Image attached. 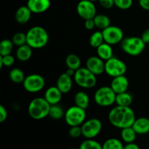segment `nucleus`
<instances>
[{"label":"nucleus","instance_id":"27","mask_svg":"<svg viewBox=\"0 0 149 149\" xmlns=\"http://www.w3.org/2000/svg\"><path fill=\"white\" fill-rule=\"evenodd\" d=\"M81 59L76 54H69L65 58V65L68 68L77 71L81 68Z\"/></svg>","mask_w":149,"mask_h":149},{"label":"nucleus","instance_id":"32","mask_svg":"<svg viewBox=\"0 0 149 149\" xmlns=\"http://www.w3.org/2000/svg\"><path fill=\"white\" fill-rule=\"evenodd\" d=\"M79 149H103V146L98 141L94 139H86L81 142Z\"/></svg>","mask_w":149,"mask_h":149},{"label":"nucleus","instance_id":"37","mask_svg":"<svg viewBox=\"0 0 149 149\" xmlns=\"http://www.w3.org/2000/svg\"><path fill=\"white\" fill-rule=\"evenodd\" d=\"M98 2L100 5L104 9L112 8L114 5V0H98Z\"/></svg>","mask_w":149,"mask_h":149},{"label":"nucleus","instance_id":"43","mask_svg":"<svg viewBox=\"0 0 149 149\" xmlns=\"http://www.w3.org/2000/svg\"><path fill=\"white\" fill-rule=\"evenodd\" d=\"M75 70H74V69H71V68H67V70H66V71H65V73H66L67 74H68V75H69V76H71V77H74V74H75Z\"/></svg>","mask_w":149,"mask_h":149},{"label":"nucleus","instance_id":"45","mask_svg":"<svg viewBox=\"0 0 149 149\" xmlns=\"http://www.w3.org/2000/svg\"><path fill=\"white\" fill-rule=\"evenodd\" d=\"M69 149H79V148H69Z\"/></svg>","mask_w":149,"mask_h":149},{"label":"nucleus","instance_id":"7","mask_svg":"<svg viewBox=\"0 0 149 149\" xmlns=\"http://www.w3.org/2000/svg\"><path fill=\"white\" fill-rule=\"evenodd\" d=\"M87 113L84 109L74 106L68 108L65 112L64 119L67 125L70 127L81 126L86 120Z\"/></svg>","mask_w":149,"mask_h":149},{"label":"nucleus","instance_id":"28","mask_svg":"<svg viewBox=\"0 0 149 149\" xmlns=\"http://www.w3.org/2000/svg\"><path fill=\"white\" fill-rule=\"evenodd\" d=\"M103 42H105L102 31H96L93 32L89 39L90 45L92 47L95 48V49L98 47L100 45H101Z\"/></svg>","mask_w":149,"mask_h":149},{"label":"nucleus","instance_id":"25","mask_svg":"<svg viewBox=\"0 0 149 149\" xmlns=\"http://www.w3.org/2000/svg\"><path fill=\"white\" fill-rule=\"evenodd\" d=\"M138 134L136 133L132 127L123 128L121 130V138L122 141L126 143L135 142Z\"/></svg>","mask_w":149,"mask_h":149},{"label":"nucleus","instance_id":"11","mask_svg":"<svg viewBox=\"0 0 149 149\" xmlns=\"http://www.w3.org/2000/svg\"><path fill=\"white\" fill-rule=\"evenodd\" d=\"M104 38V42L111 45L120 44L123 40L124 32L121 28L116 26H109L102 31Z\"/></svg>","mask_w":149,"mask_h":149},{"label":"nucleus","instance_id":"14","mask_svg":"<svg viewBox=\"0 0 149 149\" xmlns=\"http://www.w3.org/2000/svg\"><path fill=\"white\" fill-rule=\"evenodd\" d=\"M26 5L32 13L41 14L47 11L51 6L50 0H28Z\"/></svg>","mask_w":149,"mask_h":149},{"label":"nucleus","instance_id":"23","mask_svg":"<svg viewBox=\"0 0 149 149\" xmlns=\"http://www.w3.org/2000/svg\"><path fill=\"white\" fill-rule=\"evenodd\" d=\"M133 101V97L127 91L116 94L115 104L120 106H130Z\"/></svg>","mask_w":149,"mask_h":149},{"label":"nucleus","instance_id":"34","mask_svg":"<svg viewBox=\"0 0 149 149\" xmlns=\"http://www.w3.org/2000/svg\"><path fill=\"white\" fill-rule=\"evenodd\" d=\"M15 59L14 56H13L11 54L4 55V56L0 55V68H2L3 66H12L15 63Z\"/></svg>","mask_w":149,"mask_h":149},{"label":"nucleus","instance_id":"39","mask_svg":"<svg viewBox=\"0 0 149 149\" xmlns=\"http://www.w3.org/2000/svg\"><path fill=\"white\" fill-rule=\"evenodd\" d=\"M84 28L89 31L93 30L95 28H96L94 20L93 19H87V20H84Z\"/></svg>","mask_w":149,"mask_h":149},{"label":"nucleus","instance_id":"17","mask_svg":"<svg viewBox=\"0 0 149 149\" xmlns=\"http://www.w3.org/2000/svg\"><path fill=\"white\" fill-rule=\"evenodd\" d=\"M56 86L62 92L63 94H67L71 90L73 87L72 77L68 75L66 73L61 74L56 81Z\"/></svg>","mask_w":149,"mask_h":149},{"label":"nucleus","instance_id":"30","mask_svg":"<svg viewBox=\"0 0 149 149\" xmlns=\"http://www.w3.org/2000/svg\"><path fill=\"white\" fill-rule=\"evenodd\" d=\"M103 149H124L122 141L116 138H111L106 140L102 145Z\"/></svg>","mask_w":149,"mask_h":149},{"label":"nucleus","instance_id":"33","mask_svg":"<svg viewBox=\"0 0 149 149\" xmlns=\"http://www.w3.org/2000/svg\"><path fill=\"white\" fill-rule=\"evenodd\" d=\"M12 42H13L15 46L17 47L27 44V37L26 33L23 32H17L15 33L12 37Z\"/></svg>","mask_w":149,"mask_h":149},{"label":"nucleus","instance_id":"6","mask_svg":"<svg viewBox=\"0 0 149 149\" xmlns=\"http://www.w3.org/2000/svg\"><path fill=\"white\" fill-rule=\"evenodd\" d=\"M116 94L110 86H103L97 89L94 94V101L100 107H109L116 101Z\"/></svg>","mask_w":149,"mask_h":149},{"label":"nucleus","instance_id":"41","mask_svg":"<svg viewBox=\"0 0 149 149\" xmlns=\"http://www.w3.org/2000/svg\"><path fill=\"white\" fill-rule=\"evenodd\" d=\"M141 37L146 44L149 43V29H146V30H145L143 32Z\"/></svg>","mask_w":149,"mask_h":149},{"label":"nucleus","instance_id":"1","mask_svg":"<svg viewBox=\"0 0 149 149\" xmlns=\"http://www.w3.org/2000/svg\"><path fill=\"white\" fill-rule=\"evenodd\" d=\"M108 119L112 126L122 130L132 127L136 117L130 106H116L110 110Z\"/></svg>","mask_w":149,"mask_h":149},{"label":"nucleus","instance_id":"26","mask_svg":"<svg viewBox=\"0 0 149 149\" xmlns=\"http://www.w3.org/2000/svg\"><path fill=\"white\" fill-rule=\"evenodd\" d=\"M9 78L10 81L15 84H20L23 83L26 79L24 72L19 68H14L10 70L9 73Z\"/></svg>","mask_w":149,"mask_h":149},{"label":"nucleus","instance_id":"21","mask_svg":"<svg viewBox=\"0 0 149 149\" xmlns=\"http://www.w3.org/2000/svg\"><path fill=\"white\" fill-rule=\"evenodd\" d=\"M32 49L33 48L31 47L27 44L18 47L16 49L15 57L18 61H21V62L28 61L32 56V54H33Z\"/></svg>","mask_w":149,"mask_h":149},{"label":"nucleus","instance_id":"40","mask_svg":"<svg viewBox=\"0 0 149 149\" xmlns=\"http://www.w3.org/2000/svg\"><path fill=\"white\" fill-rule=\"evenodd\" d=\"M140 7L145 10H149V0H138Z\"/></svg>","mask_w":149,"mask_h":149},{"label":"nucleus","instance_id":"29","mask_svg":"<svg viewBox=\"0 0 149 149\" xmlns=\"http://www.w3.org/2000/svg\"><path fill=\"white\" fill-rule=\"evenodd\" d=\"M65 112V111H64L62 106H60V105H52L50 109H49V116L51 119H55V120H58V119H61L63 117H64Z\"/></svg>","mask_w":149,"mask_h":149},{"label":"nucleus","instance_id":"44","mask_svg":"<svg viewBox=\"0 0 149 149\" xmlns=\"http://www.w3.org/2000/svg\"><path fill=\"white\" fill-rule=\"evenodd\" d=\"M90 1H93V2H95V1H98V0H90Z\"/></svg>","mask_w":149,"mask_h":149},{"label":"nucleus","instance_id":"36","mask_svg":"<svg viewBox=\"0 0 149 149\" xmlns=\"http://www.w3.org/2000/svg\"><path fill=\"white\" fill-rule=\"evenodd\" d=\"M68 135L72 138H78L82 135L81 126L71 127L68 130Z\"/></svg>","mask_w":149,"mask_h":149},{"label":"nucleus","instance_id":"12","mask_svg":"<svg viewBox=\"0 0 149 149\" xmlns=\"http://www.w3.org/2000/svg\"><path fill=\"white\" fill-rule=\"evenodd\" d=\"M77 12L81 18L84 20L93 19L97 15V9L94 2L90 0H81L77 6Z\"/></svg>","mask_w":149,"mask_h":149},{"label":"nucleus","instance_id":"9","mask_svg":"<svg viewBox=\"0 0 149 149\" xmlns=\"http://www.w3.org/2000/svg\"><path fill=\"white\" fill-rule=\"evenodd\" d=\"M82 136L86 139H94L100 133L103 128V125L100 119L97 118H91L81 125Z\"/></svg>","mask_w":149,"mask_h":149},{"label":"nucleus","instance_id":"15","mask_svg":"<svg viewBox=\"0 0 149 149\" xmlns=\"http://www.w3.org/2000/svg\"><path fill=\"white\" fill-rule=\"evenodd\" d=\"M110 87L116 94L125 93L129 88V80L125 75L113 77L111 82Z\"/></svg>","mask_w":149,"mask_h":149},{"label":"nucleus","instance_id":"18","mask_svg":"<svg viewBox=\"0 0 149 149\" xmlns=\"http://www.w3.org/2000/svg\"><path fill=\"white\" fill-rule=\"evenodd\" d=\"M32 12L27 5L21 6L16 10L15 19L19 24H26L31 18Z\"/></svg>","mask_w":149,"mask_h":149},{"label":"nucleus","instance_id":"38","mask_svg":"<svg viewBox=\"0 0 149 149\" xmlns=\"http://www.w3.org/2000/svg\"><path fill=\"white\" fill-rule=\"evenodd\" d=\"M7 116H8V113H7V109L4 106L1 105L0 106V122L2 123L4 121H6V119H7Z\"/></svg>","mask_w":149,"mask_h":149},{"label":"nucleus","instance_id":"13","mask_svg":"<svg viewBox=\"0 0 149 149\" xmlns=\"http://www.w3.org/2000/svg\"><path fill=\"white\" fill-rule=\"evenodd\" d=\"M86 68L96 76H100L105 72V61L96 56H90L85 63Z\"/></svg>","mask_w":149,"mask_h":149},{"label":"nucleus","instance_id":"4","mask_svg":"<svg viewBox=\"0 0 149 149\" xmlns=\"http://www.w3.org/2000/svg\"><path fill=\"white\" fill-rule=\"evenodd\" d=\"M146 44L143 41L141 37L130 36L124 38L120 43L121 48L124 52L130 56H138L141 55L146 48Z\"/></svg>","mask_w":149,"mask_h":149},{"label":"nucleus","instance_id":"42","mask_svg":"<svg viewBox=\"0 0 149 149\" xmlns=\"http://www.w3.org/2000/svg\"><path fill=\"white\" fill-rule=\"evenodd\" d=\"M124 149H141L140 146L135 143H126V145L124 146Z\"/></svg>","mask_w":149,"mask_h":149},{"label":"nucleus","instance_id":"31","mask_svg":"<svg viewBox=\"0 0 149 149\" xmlns=\"http://www.w3.org/2000/svg\"><path fill=\"white\" fill-rule=\"evenodd\" d=\"M14 44L10 39H3L0 43V55L4 56V55H10L13 50Z\"/></svg>","mask_w":149,"mask_h":149},{"label":"nucleus","instance_id":"16","mask_svg":"<svg viewBox=\"0 0 149 149\" xmlns=\"http://www.w3.org/2000/svg\"><path fill=\"white\" fill-rule=\"evenodd\" d=\"M62 92L58 88L57 86L48 87L44 94V97L51 106L58 104L62 99Z\"/></svg>","mask_w":149,"mask_h":149},{"label":"nucleus","instance_id":"3","mask_svg":"<svg viewBox=\"0 0 149 149\" xmlns=\"http://www.w3.org/2000/svg\"><path fill=\"white\" fill-rule=\"evenodd\" d=\"M51 105L44 97L33 98L28 106L29 115L35 120H41L49 116Z\"/></svg>","mask_w":149,"mask_h":149},{"label":"nucleus","instance_id":"2","mask_svg":"<svg viewBox=\"0 0 149 149\" xmlns=\"http://www.w3.org/2000/svg\"><path fill=\"white\" fill-rule=\"evenodd\" d=\"M27 45L33 49H41L47 45L49 34L45 28L39 26H33L26 33Z\"/></svg>","mask_w":149,"mask_h":149},{"label":"nucleus","instance_id":"22","mask_svg":"<svg viewBox=\"0 0 149 149\" xmlns=\"http://www.w3.org/2000/svg\"><path fill=\"white\" fill-rule=\"evenodd\" d=\"M74 103L76 106L84 109H88L90 103V99L88 94L84 91H79L74 95Z\"/></svg>","mask_w":149,"mask_h":149},{"label":"nucleus","instance_id":"24","mask_svg":"<svg viewBox=\"0 0 149 149\" xmlns=\"http://www.w3.org/2000/svg\"><path fill=\"white\" fill-rule=\"evenodd\" d=\"M95 27L103 31L111 26V19L105 14H97L93 18Z\"/></svg>","mask_w":149,"mask_h":149},{"label":"nucleus","instance_id":"19","mask_svg":"<svg viewBox=\"0 0 149 149\" xmlns=\"http://www.w3.org/2000/svg\"><path fill=\"white\" fill-rule=\"evenodd\" d=\"M132 128L138 135H146L149 132V119L140 117L135 119L132 125Z\"/></svg>","mask_w":149,"mask_h":149},{"label":"nucleus","instance_id":"5","mask_svg":"<svg viewBox=\"0 0 149 149\" xmlns=\"http://www.w3.org/2000/svg\"><path fill=\"white\" fill-rule=\"evenodd\" d=\"M73 78L76 84L83 89L93 88L97 84V76L86 67H81L77 70Z\"/></svg>","mask_w":149,"mask_h":149},{"label":"nucleus","instance_id":"8","mask_svg":"<svg viewBox=\"0 0 149 149\" xmlns=\"http://www.w3.org/2000/svg\"><path fill=\"white\" fill-rule=\"evenodd\" d=\"M127 70V67L126 63L117 57L113 56L105 61V73L112 78L125 75Z\"/></svg>","mask_w":149,"mask_h":149},{"label":"nucleus","instance_id":"20","mask_svg":"<svg viewBox=\"0 0 149 149\" xmlns=\"http://www.w3.org/2000/svg\"><path fill=\"white\" fill-rule=\"evenodd\" d=\"M96 52H97V56L104 61H108L112 57L114 56L112 45H109L106 42H103L101 45L96 48Z\"/></svg>","mask_w":149,"mask_h":149},{"label":"nucleus","instance_id":"10","mask_svg":"<svg viewBox=\"0 0 149 149\" xmlns=\"http://www.w3.org/2000/svg\"><path fill=\"white\" fill-rule=\"evenodd\" d=\"M23 88L29 93H36L43 90L45 86V79L42 75L31 74L26 77L23 82Z\"/></svg>","mask_w":149,"mask_h":149},{"label":"nucleus","instance_id":"35","mask_svg":"<svg viewBox=\"0 0 149 149\" xmlns=\"http://www.w3.org/2000/svg\"><path fill=\"white\" fill-rule=\"evenodd\" d=\"M133 4V0H114V5L117 8L126 10L130 8Z\"/></svg>","mask_w":149,"mask_h":149}]
</instances>
